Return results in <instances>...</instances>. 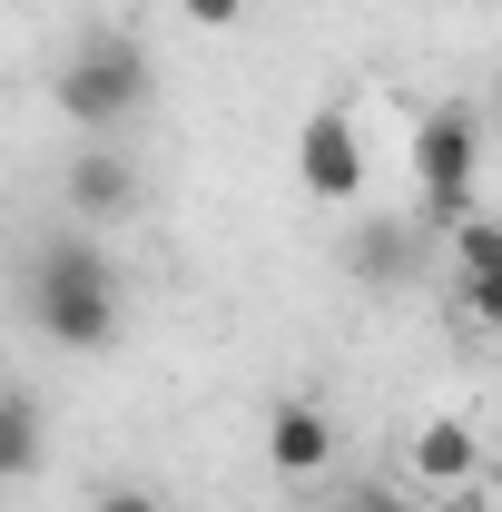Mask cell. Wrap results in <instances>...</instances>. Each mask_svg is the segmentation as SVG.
Listing matches in <instances>:
<instances>
[{"label":"cell","instance_id":"7a4b0ae2","mask_svg":"<svg viewBox=\"0 0 502 512\" xmlns=\"http://www.w3.org/2000/svg\"><path fill=\"white\" fill-rule=\"evenodd\" d=\"M30 325H40L60 355H99V345H119V266L89 247V237H50V247H30Z\"/></svg>","mask_w":502,"mask_h":512},{"label":"cell","instance_id":"7c38bea8","mask_svg":"<svg viewBox=\"0 0 502 512\" xmlns=\"http://www.w3.org/2000/svg\"><path fill=\"white\" fill-rule=\"evenodd\" d=\"M89 512H168V493H158V483H99Z\"/></svg>","mask_w":502,"mask_h":512},{"label":"cell","instance_id":"277c9868","mask_svg":"<svg viewBox=\"0 0 502 512\" xmlns=\"http://www.w3.org/2000/svg\"><path fill=\"white\" fill-rule=\"evenodd\" d=\"M296 178H306V197H325V207H355V197H365V128H355L345 99H315L306 109V128H296Z\"/></svg>","mask_w":502,"mask_h":512},{"label":"cell","instance_id":"9c48e42d","mask_svg":"<svg viewBox=\"0 0 502 512\" xmlns=\"http://www.w3.org/2000/svg\"><path fill=\"white\" fill-rule=\"evenodd\" d=\"M50 463V434H40V404L20 384H0V483H30Z\"/></svg>","mask_w":502,"mask_h":512},{"label":"cell","instance_id":"8fae6325","mask_svg":"<svg viewBox=\"0 0 502 512\" xmlns=\"http://www.w3.org/2000/svg\"><path fill=\"white\" fill-rule=\"evenodd\" d=\"M453 316L473 325V335H502V266H483V276H453Z\"/></svg>","mask_w":502,"mask_h":512},{"label":"cell","instance_id":"3957f363","mask_svg":"<svg viewBox=\"0 0 502 512\" xmlns=\"http://www.w3.org/2000/svg\"><path fill=\"white\" fill-rule=\"evenodd\" d=\"M473 188H483V109L443 99L414 119V217L443 237L453 217H473Z\"/></svg>","mask_w":502,"mask_h":512},{"label":"cell","instance_id":"52a82bcc","mask_svg":"<svg viewBox=\"0 0 502 512\" xmlns=\"http://www.w3.org/2000/svg\"><path fill=\"white\" fill-rule=\"evenodd\" d=\"M266 463H276V483L335 473V414H325L315 394H286V404L266 414Z\"/></svg>","mask_w":502,"mask_h":512},{"label":"cell","instance_id":"5bb4252c","mask_svg":"<svg viewBox=\"0 0 502 512\" xmlns=\"http://www.w3.org/2000/svg\"><path fill=\"white\" fill-rule=\"evenodd\" d=\"M315 512H404V503H384V493H335V503H315Z\"/></svg>","mask_w":502,"mask_h":512},{"label":"cell","instance_id":"9a60e30c","mask_svg":"<svg viewBox=\"0 0 502 512\" xmlns=\"http://www.w3.org/2000/svg\"><path fill=\"white\" fill-rule=\"evenodd\" d=\"M424 512H473V493H434V503H424Z\"/></svg>","mask_w":502,"mask_h":512},{"label":"cell","instance_id":"4fadbf2b","mask_svg":"<svg viewBox=\"0 0 502 512\" xmlns=\"http://www.w3.org/2000/svg\"><path fill=\"white\" fill-rule=\"evenodd\" d=\"M178 10H188L197 30H237V20H247V0H178Z\"/></svg>","mask_w":502,"mask_h":512},{"label":"cell","instance_id":"6da1fadb","mask_svg":"<svg viewBox=\"0 0 502 512\" xmlns=\"http://www.w3.org/2000/svg\"><path fill=\"white\" fill-rule=\"evenodd\" d=\"M148 99H158V60H148L128 30H109V20L79 30L60 50V69H50V109H60L79 138H119Z\"/></svg>","mask_w":502,"mask_h":512},{"label":"cell","instance_id":"8992f818","mask_svg":"<svg viewBox=\"0 0 502 512\" xmlns=\"http://www.w3.org/2000/svg\"><path fill=\"white\" fill-rule=\"evenodd\" d=\"M60 197H69V217H79V227H119L128 207H138V158H128L119 138H89V148L69 158Z\"/></svg>","mask_w":502,"mask_h":512},{"label":"cell","instance_id":"ba28073f","mask_svg":"<svg viewBox=\"0 0 502 512\" xmlns=\"http://www.w3.org/2000/svg\"><path fill=\"white\" fill-rule=\"evenodd\" d=\"M424 237H434L424 217H365V227L345 237V276H355V286H404V276L424 266Z\"/></svg>","mask_w":502,"mask_h":512},{"label":"cell","instance_id":"5b68a950","mask_svg":"<svg viewBox=\"0 0 502 512\" xmlns=\"http://www.w3.org/2000/svg\"><path fill=\"white\" fill-rule=\"evenodd\" d=\"M404 473H414V493H473V483H483V434H473V414H424V424L404 434Z\"/></svg>","mask_w":502,"mask_h":512},{"label":"cell","instance_id":"30bf717a","mask_svg":"<svg viewBox=\"0 0 502 512\" xmlns=\"http://www.w3.org/2000/svg\"><path fill=\"white\" fill-rule=\"evenodd\" d=\"M443 256H453V276H483V266H502V217H453L443 227Z\"/></svg>","mask_w":502,"mask_h":512}]
</instances>
